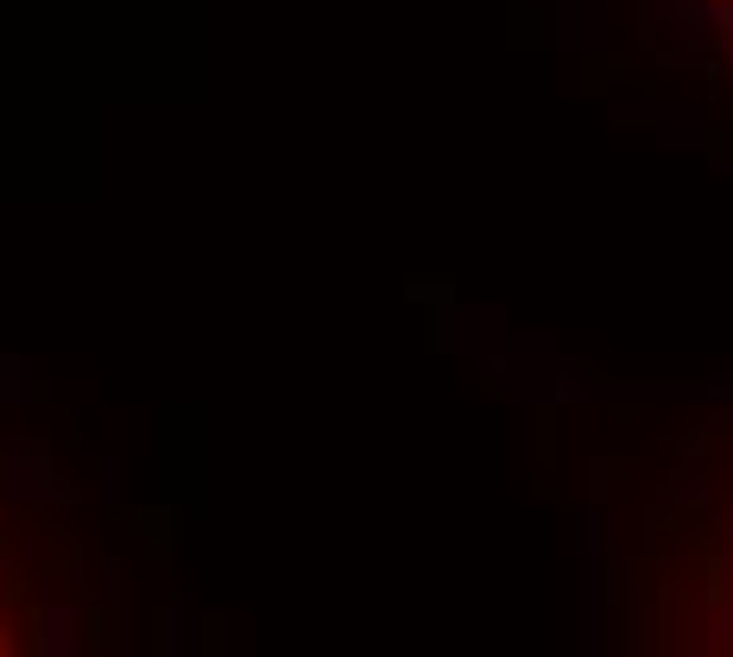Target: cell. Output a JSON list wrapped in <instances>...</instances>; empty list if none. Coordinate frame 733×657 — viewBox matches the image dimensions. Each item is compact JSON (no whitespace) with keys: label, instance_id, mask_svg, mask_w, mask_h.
Returning a JSON list of instances; mask_svg holds the SVG:
<instances>
[{"label":"cell","instance_id":"6da1fadb","mask_svg":"<svg viewBox=\"0 0 733 657\" xmlns=\"http://www.w3.org/2000/svg\"><path fill=\"white\" fill-rule=\"evenodd\" d=\"M721 51H728V57H733V32H721Z\"/></svg>","mask_w":733,"mask_h":657}]
</instances>
